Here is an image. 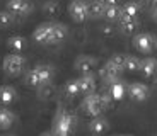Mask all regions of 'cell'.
Returning a JSON list of instances; mask_svg holds the SVG:
<instances>
[{
    "label": "cell",
    "instance_id": "e0dca14e",
    "mask_svg": "<svg viewBox=\"0 0 157 136\" xmlns=\"http://www.w3.org/2000/svg\"><path fill=\"white\" fill-rule=\"evenodd\" d=\"M126 90H128V87H126L123 82L114 80V82H111V83H109V90H108V92L111 94L113 101H121V99L125 97Z\"/></svg>",
    "mask_w": 157,
    "mask_h": 136
},
{
    "label": "cell",
    "instance_id": "3957f363",
    "mask_svg": "<svg viewBox=\"0 0 157 136\" xmlns=\"http://www.w3.org/2000/svg\"><path fill=\"white\" fill-rule=\"evenodd\" d=\"M80 107H82L84 114H87V116H90V117H98V116H101V114L106 111L108 104L102 101L101 94L94 92V94H87L86 97H84Z\"/></svg>",
    "mask_w": 157,
    "mask_h": 136
},
{
    "label": "cell",
    "instance_id": "277c9868",
    "mask_svg": "<svg viewBox=\"0 0 157 136\" xmlns=\"http://www.w3.org/2000/svg\"><path fill=\"white\" fill-rule=\"evenodd\" d=\"M26 68V60L19 53L5 54L2 60V70L7 77H19Z\"/></svg>",
    "mask_w": 157,
    "mask_h": 136
},
{
    "label": "cell",
    "instance_id": "30bf717a",
    "mask_svg": "<svg viewBox=\"0 0 157 136\" xmlns=\"http://www.w3.org/2000/svg\"><path fill=\"white\" fill-rule=\"evenodd\" d=\"M96 65H98V60L94 58V56H90V54H80L77 60H75L74 66L75 70L78 72V73H92V70L96 68Z\"/></svg>",
    "mask_w": 157,
    "mask_h": 136
},
{
    "label": "cell",
    "instance_id": "83f0119b",
    "mask_svg": "<svg viewBox=\"0 0 157 136\" xmlns=\"http://www.w3.org/2000/svg\"><path fill=\"white\" fill-rule=\"evenodd\" d=\"M111 61H113L116 66H120V68H123V70H125L126 54H113V56H111Z\"/></svg>",
    "mask_w": 157,
    "mask_h": 136
},
{
    "label": "cell",
    "instance_id": "2e32d148",
    "mask_svg": "<svg viewBox=\"0 0 157 136\" xmlns=\"http://www.w3.org/2000/svg\"><path fill=\"white\" fill-rule=\"evenodd\" d=\"M140 73L145 78H152L157 75V60L155 58H145L140 63Z\"/></svg>",
    "mask_w": 157,
    "mask_h": 136
},
{
    "label": "cell",
    "instance_id": "8fae6325",
    "mask_svg": "<svg viewBox=\"0 0 157 136\" xmlns=\"http://www.w3.org/2000/svg\"><path fill=\"white\" fill-rule=\"evenodd\" d=\"M121 72H123V68H120V66H116L113 61H108V63H104L102 65V68L99 70V75H101V78L104 82H114V80H118L120 78V75H121Z\"/></svg>",
    "mask_w": 157,
    "mask_h": 136
},
{
    "label": "cell",
    "instance_id": "6da1fadb",
    "mask_svg": "<svg viewBox=\"0 0 157 136\" xmlns=\"http://www.w3.org/2000/svg\"><path fill=\"white\" fill-rule=\"evenodd\" d=\"M77 126V117L67 111V109H58L53 117V124H51V131L55 136H72Z\"/></svg>",
    "mask_w": 157,
    "mask_h": 136
},
{
    "label": "cell",
    "instance_id": "44dd1931",
    "mask_svg": "<svg viewBox=\"0 0 157 136\" xmlns=\"http://www.w3.org/2000/svg\"><path fill=\"white\" fill-rule=\"evenodd\" d=\"M120 22V27L125 34H133L138 29V19H130V17H121L118 20Z\"/></svg>",
    "mask_w": 157,
    "mask_h": 136
},
{
    "label": "cell",
    "instance_id": "d4e9b609",
    "mask_svg": "<svg viewBox=\"0 0 157 136\" xmlns=\"http://www.w3.org/2000/svg\"><path fill=\"white\" fill-rule=\"evenodd\" d=\"M140 63L142 60H138L137 56H130V54H126V61H125V70L126 72H138L140 70Z\"/></svg>",
    "mask_w": 157,
    "mask_h": 136
},
{
    "label": "cell",
    "instance_id": "ba28073f",
    "mask_svg": "<svg viewBox=\"0 0 157 136\" xmlns=\"http://www.w3.org/2000/svg\"><path fill=\"white\" fill-rule=\"evenodd\" d=\"M5 9L16 17H26L33 10V0H9Z\"/></svg>",
    "mask_w": 157,
    "mask_h": 136
},
{
    "label": "cell",
    "instance_id": "4dcf8cb0",
    "mask_svg": "<svg viewBox=\"0 0 157 136\" xmlns=\"http://www.w3.org/2000/svg\"><path fill=\"white\" fill-rule=\"evenodd\" d=\"M152 17H154V20H155V22H157V7L154 9V12H152Z\"/></svg>",
    "mask_w": 157,
    "mask_h": 136
},
{
    "label": "cell",
    "instance_id": "ffe728a7",
    "mask_svg": "<svg viewBox=\"0 0 157 136\" xmlns=\"http://www.w3.org/2000/svg\"><path fill=\"white\" fill-rule=\"evenodd\" d=\"M80 92V83H78V78H72L68 80L65 85H63V95H67V97H77Z\"/></svg>",
    "mask_w": 157,
    "mask_h": 136
},
{
    "label": "cell",
    "instance_id": "5b68a950",
    "mask_svg": "<svg viewBox=\"0 0 157 136\" xmlns=\"http://www.w3.org/2000/svg\"><path fill=\"white\" fill-rule=\"evenodd\" d=\"M133 46L140 53H152L157 48V39L155 36L149 34V32H138L133 36Z\"/></svg>",
    "mask_w": 157,
    "mask_h": 136
},
{
    "label": "cell",
    "instance_id": "9a60e30c",
    "mask_svg": "<svg viewBox=\"0 0 157 136\" xmlns=\"http://www.w3.org/2000/svg\"><path fill=\"white\" fill-rule=\"evenodd\" d=\"M17 101V92L12 85H2L0 87V104L10 105Z\"/></svg>",
    "mask_w": 157,
    "mask_h": 136
},
{
    "label": "cell",
    "instance_id": "836d02e7",
    "mask_svg": "<svg viewBox=\"0 0 157 136\" xmlns=\"http://www.w3.org/2000/svg\"><path fill=\"white\" fill-rule=\"evenodd\" d=\"M9 136H14V134H9Z\"/></svg>",
    "mask_w": 157,
    "mask_h": 136
},
{
    "label": "cell",
    "instance_id": "d6a6232c",
    "mask_svg": "<svg viewBox=\"0 0 157 136\" xmlns=\"http://www.w3.org/2000/svg\"><path fill=\"white\" fill-rule=\"evenodd\" d=\"M145 2H154V0H145Z\"/></svg>",
    "mask_w": 157,
    "mask_h": 136
},
{
    "label": "cell",
    "instance_id": "1f68e13d",
    "mask_svg": "<svg viewBox=\"0 0 157 136\" xmlns=\"http://www.w3.org/2000/svg\"><path fill=\"white\" fill-rule=\"evenodd\" d=\"M154 87L157 89V77H155V80H154Z\"/></svg>",
    "mask_w": 157,
    "mask_h": 136
},
{
    "label": "cell",
    "instance_id": "ac0fdd59",
    "mask_svg": "<svg viewBox=\"0 0 157 136\" xmlns=\"http://www.w3.org/2000/svg\"><path fill=\"white\" fill-rule=\"evenodd\" d=\"M26 46H28V41H26V38L24 36H10V38L7 39V48L9 50H12L14 53H21V51L26 50Z\"/></svg>",
    "mask_w": 157,
    "mask_h": 136
},
{
    "label": "cell",
    "instance_id": "f1b7e54d",
    "mask_svg": "<svg viewBox=\"0 0 157 136\" xmlns=\"http://www.w3.org/2000/svg\"><path fill=\"white\" fill-rule=\"evenodd\" d=\"M99 2L106 7V5H118V2H120V0H99Z\"/></svg>",
    "mask_w": 157,
    "mask_h": 136
},
{
    "label": "cell",
    "instance_id": "4316f807",
    "mask_svg": "<svg viewBox=\"0 0 157 136\" xmlns=\"http://www.w3.org/2000/svg\"><path fill=\"white\" fill-rule=\"evenodd\" d=\"M102 12H104V5L99 2V0H92L89 4V14L90 17H101Z\"/></svg>",
    "mask_w": 157,
    "mask_h": 136
},
{
    "label": "cell",
    "instance_id": "9c48e42d",
    "mask_svg": "<svg viewBox=\"0 0 157 136\" xmlns=\"http://www.w3.org/2000/svg\"><path fill=\"white\" fill-rule=\"evenodd\" d=\"M126 94H128V97L132 99V101H135V102H144V101H147V99H149L150 89L145 85V83L133 82V83H130V85H128Z\"/></svg>",
    "mask_w": 157,
    "mask_h": 136
},
{
    "label": "cell",
    "instance_id": "cb8c5ba5",
    "mask_svg": "<svg viewBox=\"0 0 157 136\" xmlns=\"http://www.w3.org/2000/svg\"><path fill=\"white\" fill-rule=\"evenodd\" d=\"M41 10L46 14V16H58L60 12V4L56 2V0H46L43 5H41Z\"/></svg>",
    "mask_w": 157,
    "mask_h": 136
},
{
    "label": "cell",
    "instance_id": "484cf974",
    "mask_svg": "<svg viewBox=\"0 0 157 136\" xmlns=\"http://www.w3.org/2000/svg\"><path fill=\"white\" fill-rule=\"evenodd\" d=\"M14 22H16V16L12 12H9L7 9L0 12V27H9Z\"/></svg>",
    "mask_w": 157,
    "mask_h": 136
},
{
    "label": "cell",
    "instance_id": "7402d4cb",
    "mask_svg": "<svg viewBox=\"0 0 157 136\" xmlns=\"http://www.w3.org/2000/svg\"><path fill=\"white\" fill-rule=\"evenodd\" d=\"M102 17L109 22L113 20H120L121 19V7L120 5H106L104 7V12H102Z\"/></svg>",
    "mask_w": 157,
    "mask_h": 136
},
{
    "label": "cell",
    "instance_id": "7c38bea8",
    "mask_svg": "<svg viewBox=\"0 0 157 136\" xmlns=\"http://www.w3.org/2000/svg\"><path fill=\"white\" fill-rule=\"evenodd\" d=\"M109 129V123H108V119H104V117L98 116V117H92L89 123V131L92 133L94 136H101L104 134V133Z\"/></svg>",
    "mask_w": 157,
    "mask_h": 136
},
{
    "label": "cell",
    "instance_id": "4fadbf2b",
    "mask_svg": "<svg viewBox=\"0 0 157 136\" xmlns=\"http://www.w3.org/2000/svg\"><path fill=\"white\" fill-rule=\"evenodd\" d=\"M16 114L12 112L7 105L0 107V129H9L16 124Z\"/></svg>",
    "mask_w": 157,
    "mask_h": 136
},
{
    "label": "cell",
    "instance_id": "5bb4252c",
    "mask_svg": "<svg viewBox=\"0 0 157 136\" xmlns=\"http://www.w3.org/2000/svg\"><path fill=\"white\" fill-rule=\"evenodd\" d=\"M78 83H80V92L84 94V95H87V94H94L96 92V78L92 73H84L82 77L78 78Z\"/></svg>",
    "mask_w": 157,
    "mask_h": 136
},
{
    "label": "cell",
    "instance_id": "52a82bcc",
    "mask_svg": "<svg viewBox=\"0 0 157 136\" xmlns=\"http://www.w3.org/2000/svg\"><path fill=\"white\" fill-rule=\"evenodd\" d=\"M55 24L56 22L39 24L34 31H33V39L38 44H51V41H53V32H55Z\"/></svg>",
    "mask_w": 157,
    "mask_h": 136
},
{
    "label": "cell",
    "instance_id": "8992f818",
    "mask_svg": "<svg viewBox=\"0 0 157 136\" xmlns=\"http://www.w3.org/2000/svg\"><path fill=\"white\" fill-rule=\"evenodd\" d=\"M68 14L75 22H86L90 17L89 14V2L86 0H72L70 5H68Z\"/></svg>",
    "mask_w": 157,
    "mask_h": 136
},
{
    "label": "cell",
    "instance_id": "7a4b0ae2",
    "mask_svg": "<svg viewBox=\"0 0 157 136\" xmlns=\"http://www.w3.org/2000/svg\"><path fill=\"white\" fill-rule=\"evenodd\" d=\"M55 77V70H53V66L50 65H38L34 68L26 73L24 77V82H26V85L28 87H33V89H41L44 85H50L51 80Z\"/></svg>",
    "mask_w": 157,
    "mask_h": 136
},
{
    "label": "cell",
    "instance_id": "603a6c76",
    "mask_svg": "<svg viewBox=\"0 0 157 136\" xmlns=\"http://www.w3.org/2000/svg\"><path fill=\"white\" fill-rule=\"evenodd\" d=\"M67 26L65 24H60V22H56L55 24V32H53V41H51V44H58V43H62L63 39L67 38Z\"/></svg>",
    "mask_w": 157,
    "mask_h": 136
},
{
    "label": "cell",
    "instance_id": "d6986e66",
    "mask_svg": "<svg viewBox=\"0 0 157 136\" xmlns=\"http://www.w3.org/2000/svg\"><path fill=\"white\" fill-rule=\"evenodd\" d=\"M140 14V4L130 0L121 7V17H130V19H137Z\"/></svg>",
    "mask_w": 157,
    "mask_h": 136
},
{
    "label": "cell",
    "instance_id": "f546056e",
    "mask_svg": "<svg viewBox=\"0 0 157 136\" xmlns=\"http://www.w3.org/2000/svg\"><path fill=\"white\" fill-rule=\"evenodd\" d=\"M39 136H55V134H53V131H43Z\"/></svg>",
    "mask_w": 157,
    "mask_h": 136
}]
</instances>
